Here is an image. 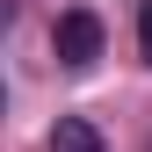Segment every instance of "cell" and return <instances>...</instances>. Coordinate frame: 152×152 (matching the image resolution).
<instances>
[{
	"mask_svg": "<svg viewBox=\"0 0 152 152\" xmlns=\"http://www.w3.org/2000/svg\"><path fill=\"white\" fill-rule=\"evenodd\" d=\"M51 51H58L65 72H87L94 58H102V15H94V7H65L58 29H51Z\"/></svg>",
	"mask_w": 152,
	"mask_h": 152,
	"instance_id": "6da1fadb",
	"label": "cell"
},
{
	"mask_svg": "<svg viewBox=\"0 0 152 152\" xmlns=\"http://www.w3.org/2000/svg\"><path fill=\"white\" fill-rule=\"evenodd\" d=\"M51 152H109V145H102V130L87 116H58L51 123Z\"/></svg>",
	"mask_w": 152,
	"mask_h": 152,
	"instance_id": "7a4b0ae2",
	"label": "cell"
},
{
	"mask_svg": "<svg viewBox=\"0 0 152 152\" xmlns=\"http://www.w3.org/2000/svg\"><path fill=\"white\" fill-rule=\"evenodd\" d=\"M138 51H145V65H152V0H145V15H138Z\"/></svg>",
	"mask_w": 152,
	"mask_h": 152,
	"instance_id": "3957f363",
	"label": "cell"
}]
</instances>
